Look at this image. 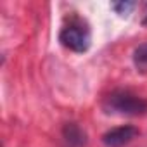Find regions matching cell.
<instances>
[{
	"label": "cell",
	"instance_id": "6da1fadb",
	"mask_svg": "<svg viewBox=\"0 0 147 147\" xmlns=\"http://www.w3.org/2000/svg\"><path fill=\"white\" fill-rule=\"evenodd\" d=\"M59 42L71 52L85 54L92 45V31L88 23L80 16H71L59 31Z\"/></svg>",
	"mask_w": 147,
	"mask_h": 147
},
{
	"label": "cell",
	"instance_id": "7a4b0ae2",
	"mask_svg": "<svg viewBox=\"0 0 147 147\" xmlns=\"http://www.w3.org/2000/svg\"><path fill=\"white\" fill-rule=\"evenodd\" d=\"M102 109L107 114L144 116L147 114V100L130 90H114L104 99Z\"/></svg>",
	"mask_w": 147,
	"mask_h": 147
},
{
	"label": "cell",
	"instance_id": "3957f363",
	"mask_svg": "<svg viewBox=\"0 0 147 147\" xmlns=\"http://www.w3.org/2000/svg\"><path fill=\"white\" fill-rule=\"evenodd\" d=\"M140 135V130L133 125H121L107 130L102 135V144L106 147H125Z\"/></svg>",
	"mask_w": 147,
	"mask_h": 147
},
{
	"label": "cell",
	"instance_id": "277c9868",
	"mask_svg": "<svg viewBox=\"0 0 147 147\" xmlns=\"http://www.w3.org/2000/svg\"><path fill=\"white\" fill-rule=\"evenodd\" d=\"M61 137H62L64 147H85L88 142L87 131L78 123H66L62 126Z\"/></svg>",
	"mask_w": 147,
	"mask_h": 147
},
{
	"label": "cell",
	"instance_id": "5b68a950",
	"mask_svg": "<svg viewBox=\"0 0 147 147\" xmlns=\"http://www.w3.org/2000/svg\"><path fill=\"white\" fill-rule=\"evenodd\" d=\"M133 64H135L137 71L147 73V42L140 43L133 50Z\"/></svg>",
	"mask_w": 147,
	"mask_h": 147
},
{
	"label": "cell",
	"instance_id": "8992f818",
	"mask_svg": "<svg viewBox=\"0 0 147 147\" xmlns=\"http://www.w3.org/2000/svg\"><path fill=\"white\" fill-rule=\"evenodd\" d=\"M135 7H137V4L135 2H130V0H125V2H113L111 4V9L118 16H121V18H128L133 12Z\"/></svg>",
	"mask_w": 147,
	"mask_h": 147
},
{
	"label": "cell",
	"instance_id": "52a82bcc",
	"mask_svg": "<svg viewBox=\"0 0 147 147\" xmlns=\"http://www.w3.org/2000/svg\"><path fill=\"white\" fill-rule=\"evenodd\" d=\"M142 24L147 26V9H145V14H144V19H142Z\"/></svg>",
	"mask_w": 147,
	"mask_h": 147
}]
</instances>
